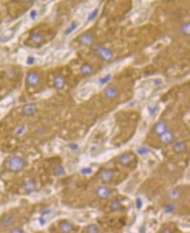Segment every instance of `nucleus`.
<instances>
[{
    "label": "nucleus",
    "mask_w": 190,
    "mask_h": 233,
    "mask_svg": "<svg viewBox=\"0 0 190 233\" xmlns=\"http://www.w3.org/2000/svg\"><path fill=\"white\" fill-rule=\"evenodd\" d=\"M173 209H174V208L172 206H167L166 207V212H171V211H173Z\"/></svg>",
    "instance_id": "nucleus-39"
},
{
    "label": "nucleus",
    "mask_w": 190,
    "mask_h": 233,
    "mask_svg": "<svg viewBox=\"0 0 190 233\" xmlns=\"http://www.w3.org/2000/svg\"><path fill=\"white\" fill-rule=\"evenodd\" d=\"M64 174H65V170L60 165L56 166L55 168H54V174L56 175V176H61V175H63Z\"/></svg>",
    "instance_id": "nucleus-25"
},
{
    "label": "nucleus",
    "mask_w": 190,
    "mask_h": 233,
    "mask_svg": "<svg viewBox=\"0 0 190 233\" xmlns=\"http://www.w3.org/2000/svg\"><path fill=\"white\" fill-rule=\"evenodd\" d=\"M98 12H99V9H98V8H95V9H94V10L92 11L90 14L88 15L87 23H90V22H92L93 20H95V18H96L97 15H98Z\"/></svg>",
    "instance_id": "nucleus-20"
},
{
    "label": "nucleus",
    "mask_w": 190,
    "mask_h": 233,
    "mask_svg": "<svg viewBox=\"0 0 190 233\" xmlns=\"http://www.w3.org/2000/svg\"><path fill=\"white\" fill-rule=\"evenodd\" d=\"M104 96L107 99L112 100L117 96V89L114 87H108L104 90Z\"/></svg>",
    "instance_id": "nucleus-10"
},
{
    "label": "nucleus",
    "mask_w": 190,
    "mask_h": 233,
    "mask_svg": "<svg viewBox=\"0 0 190 233\" xmlns=\"http://www.w3.org/2000/svg\"><path fill=\"white\" fill-rule=\"evenodd\" d=\"M94 51H95L96 55L100 56L101 58H103L105 60H110L113 57L112 51L104 47H102V46H95L94 47Z\"/></svg>",
    "instance_id": "nucleus-2"
},
{
    "label": "nucleus",
    "mask_w": 190,
    "mask_h": 233,
    "mask_svg": "<svg viewBox=\"0 0 190 233\" xmlns=\"http://www.w3.org/2000/svg\"><path fill=\"white\" fill-rule=\"evenodd\" d=\"M94 90H95L94 86H92V85H88V86H85V87H83V88L81 89L79 92H78V94H77V97H78L79 99H82V100L87 99L88 97H90V95L93 93V91H94Z\"/></svg>",
    "instance_id": "nucleus-4"
},
{
    "label": "nucleus",
    "mask_w": 190,
    "mask_h": 233,
    "mask_svg": "<svg viewBox=\"0 0 190 233\" xmlns=\"http://www.w3.org/2000/svg\"><path fill=\"white\" fill-rule=\"evenodd\" d=\"M11 233H25V232H24V231H23L21 228H15V229H13V230L11 231Z\"/></svg>",
    "instance_id": "nucleus-34"
},
{
    "label": "nucleus",
    "mask_w": 190,
    "mask_h": 233,
    "mask_svg": "<svg viewBox=\"0 0 190 233\" xmlns=\"http://www.w3.org/2000/svg\"><path fill=\"white\" fill-rule=\"evenodd\" d=\"M29 17H30V19L33 20V21H34V20L38 18V11L36 10H34V9L30 11V13H29Z\"/></svg>",
    "instance_id": "nucleus-30"
},
{
    "label": "nucleus",
    "mask_w": 190,
    "mask_h": 233,
    "mask_svg": "<svg viewBox=\"0 0 190 233\" xmlns=\"http://www.w3.org/2000/svg\"><path fill=\"white\" fill-rule=\"evenodd\" d=\"M186 150H187V146H186L185 142H183V141H178L174 145V151H175V154H183L184 152H186Z\"/></svg>",
    "instance_id": "nucleus-12"
},
{
    "label": "nucleus",
    "mask_w": 190,
    "mask_h": 233,
    "mask_svg": "<svg viewBox=\"0 0 190 233\" xmlns=\"http://www.w3.org/2000/svg\"><path fill=\"white\" fill-rule=\"evenodd\" d=\"M68 146L71 148V150H77L78 149V146L75 144H70L68 145Z\"/></svg>",
    "instance_id": "nucleus-37"
},
{
    "label": "nucleus",
    "mask_w": 190,
    "mask_h": 233,
    "mask_svg": "<svg viewBox=\"0 0 190 233\" xmlns=\"http://www.w3.org/2000/svg\"><path fill=\"white\" fill-rule=\"evenodd\" d=\"M79 40L83 46H90V44H92L94 39H93V36L90 34H83L80 35Z\"/></svg>",
    "instance_id": "nucleus-9"
},
{
    "label": "nucleus",
    "mask_w": 190,
    "mask_h": 233,
    "mask_svg": "<svg viewBox=\"0 0 190 233\" xmlns=\"http://www.w3.org/2000/svg\"><path fill=\"white\" fill-rule=\"evenodd\" d=\"M180 197V191L179 189H173L168 193V198L173 201L178 200Z\"/></svg>",
    "instance_id": "nucleus-18"
},
{
    "label": "nucleus",
    "mask_w": 190,
    "mask_h": 233,
    "mask_svg": "<svg viewBox=\"0 0 190 233\" xmlns=\"http://www.w3.org/2000/svg\"><path fill=\"white\" fill-rule=\"evenodd\" d=\"M24 131H25V127H24V126H21V127H20L19 129L17 130L16 133H17V135H21V134L24 132Z\"/></svg>",
    "instance_id": "nucleus-35"
},
{
    "label": "nucleus",
    "mask_w": 190,
    "mask_h": 233,
    "mask_svg": "<svg viewBox=\"0 0 190 233\" xmlns=\"http://www.w3.org/2000/svg\"><path fill=\"white\" fill-rule=\"evenodd\" d=\"M110 78H111V74H107L106 75H104V77L100 78V80H99V83H100L101 85L106 84V83H108L110 82Z\"/></svg>",
    "instance_id": "nucleus-28"
},
{
    "label": "nucleus",
    "mask_w": 190,
    "mask_h": 233,
    "mask_svg": "<svg viewBox=\"0 0 190 233\" xmlns=\"http://www.w3.org/2000/svg\"><path fill=\"white\" fill-rule=\"evenodd\" d=\"M14 218L12 217H11V216H8V217H6L5 218L3 219V225L5 226V227H9V226H11L13 223H14Z\"/></svg>",
    "instance_id": "nucleus-21"
},
{
    "label": "nucleus",
    "mask_w": 190,
    "mask_h": 233,
    "mask_svg": "<svg viewBox=\"0 0 190 233\" xmlns=\"http://www.w3.org/2000/svg\"><path fill=\"white\" fill-rule=\"evenodd\" d=\"M136 204H137V208H141V206H142V201H141V199H140V198L137 199Z\"/></svg>",
    "instance_id": "nucleus-36"
},
{
    "label": "nucleus",
    "mask_w": 190,
    "mask_h": 233,
    "mask_svg": "<svg viewBox=\"0 0 190 233\" xmlns=\"http://www.w3.org/2000/svg\"><path fill=\"white\" fill-rule=\"evenodd\" d=\"M160 140L162 141V143L167 145L170 144L171 142L173 141L174 139V134L170 131H166L164 133H162L161 135H160Z\"/></svg>",
    "instance_id": "nucleus-6"
},
{
    "label": "nucleus",
    "mask_w": 190,
    "mask_h": 233,
    "mask_svg": "<svg viewBox=\"0 0 190 233\" xmlns=\"http://www.w3.org/2000/svg\"><path fill=\"white\" fill-rule=\"evenodd\" d=\"M8 166L11 171L17 173L25 168V160L23 158H20L18 156H12L8 160Z\"/></svg>",
    "instance_id": "nucleus-1"
},
{
    "label": "nucleus",
    "mask_w": 190,
    "mask_h": 233,
    "mask_svg": "<svg viewBox=\"0 0 190 233\" xmlns=\"http://www.w3.org/2000/svg\"><path fill=\"white\" fill-rule=\"evenodd\" d=\"M42 40H43V36L40 33H34L31 35L30 37V41L33 43H40Z\"/></svg>",
    "instance_id": "nucleus-19"
},
{
    "label": "nucleus",
    "mask_w": 190,
    "mask_h": 233,
    "mask_svg": "<svg viewBox=\"0 0 190 233\" xmlns=\"http://www.w3.org/2000/svg\"><path fill=\"white\" fill-rule=\"evenodd\" d=\"M162 83H163V82H162V80L160 79V78H159V79H158V78H156V79L152 80V84L154 85L155 87H158V86L161 85L162 84Z\"/></svg>",
    "instance_id": "nucleus-33"
},
{
    "label": "nucleus",
    "mask_w": 190,
    "mask_h": 233,
    "mask_svg": "<svg viewBox=\"0 0 190 233\" xmlns=\"http://www.w3.org/2000/svg\"><path fill=\"white\" fill-rule=\"evenodd\" d=\"M96 195L101 199H107L110 195V190L105 186H99L95 189Z\"/></svg>",
    "instance_id": "nucleus-5"
},
{
    "label": "nucleus",
    "mask_w": 190,
    "mask_h": 233,
    "mask_svg": "<svg viewBox=\"0 0 190 233\" xmlns=\"http://www.w3.org/2000/svg\"><path fill=\"white\" fill-rule=\"evenodd\" d=\"M65 79L61 75H56L54 79V85L56 89H60L65 86Z\"/></svg>",
    "instance_id": "nucleus-14"
},
{
    "label": "nucleus",
    "mask_w": 190,
    "mask_h": 233,
    "mask_svg": "<svg viewBox=\"0 0 190 233\" xmlns=\"http://www.w3.org/2000/svg\"><path fill=\"white\" fill-rule=\"evenodd\" d=\"M180 32L181 34L185 36H188L190 33V24L189 23H185L180 26Z\"/></svg>",
    "instance_id": "nucleus-23"
},
{
    "label": "nucleus",
    "mask_w": 190,
    "mask_h": 233,
    "mask_svg": "<svg viewBox=\"0 0 190 233\" xmlns=\"http://www.w3.org/2000/svg\"><path fill=\"white\" fill-rule=\"evenodd\" d=\"M153 130H154V132H155L156 134L161 135L162 133H164L166 131H167L166 124L165 122H163V121H160V122H158V123L154 125Z\"/></svg>",
    "instance_id": "nucleus-11"
},
{
    "label": "nucleus",
    "mask_w": 190,
    "mask_h": 233,
    "mask_svg": "<svg viewBox=\"0 0 190 233\" xmlns=\"http://www.w3.org/2000/svg\"><path fill=\"white\" fill-rule=\"evenodd\" d=\"M158 110H159V107L157 105H152V106L148 107V112H149L150 117H152V118L154 117L158 113Z\"/></svg>",
    "instance_id": "nucleus-27"
},
{
    "label": "nucleus",
    "mask_w": 190,
    "mask_h": 233,
    "mask_svg": "<svg viewBox=\"0 0 190 233\" xmlns=\"http://www.w3.org/2000/svg\"><path fill=\"white\" fill-rule=\"evenodd\" d=\"M36 111V106L33 104H25L23 108V113L26 117H32L33 116Z\"/></svg>",
    "instance_id": "nucleus-8"
},
{
    "label": "nucleus",
    "mask_w": 190,
    "mask_h": 233,
    "mask_svg": "<svg viewBox=\"0 0 190 233\" xmlns=\"http://www.w3.org/2000/svg\"><path fill=\"white\" fill-rule=\"evenodd\" d=\"M92 168H82V170H81V173L82 174H85V175H87V174H90L91 173H92Z\"/></svg>",
    "instance_id": "nucleus-32"
},
{
    "label": "nucleus",
    "mask_w": 190,
    "mask_h": 233,
    "mask_svg": "<svg viewBox=\"0 0 190 233\" xmlns=\"http://www.w3.org/2000/svg\"><path fill=\"white\" fill-rule=\"evenodd\" d=\"M24 189L26 192H28V193H30L32 191H33L35 189V183L33 181H32V180H28V181H26L24 184Z\"/></svg>",
    "instance_id": "nucleus-17"
},
{
    "label": "nucleus",
    "mask_w": 190,
    "mask_h": 233,
    "mask_svg": "<svg viewBox=\"0 0 190 233\" xmlns=\"http://www.w3.org/2000/svg\"><path fill=\"white\" fill-rule=\"evenodd\" d=\"M121 207H122V205H121V203L119 201H117V200H114L111 204L110 205V208L111 210H113V211H116V210H118V209H120Z\"/></svg>",
    "instance_id": "nucleus-26"
},
{
    "label": "nucleus",
    "mask_w": 190,
    "mask_h": 233,
    "mask_svg": "<svg viewBox=\"0 0 190 233\" xmlns=\"http://www.w3.org/2000/svg\"><path fill=\"white\" fill-rule=\"evenodd\" d=\"M100 179L104 182H110L113 179V173L109 169H104L100 173Z\"/></svg>",
    "instance_id": "nucleus-7"
},
{
    "label": "nucleus",
    "mask_w": 190,
    "mask_h": 233,
    "mask_svg": "<svg viewBox=\"0 0 190 233\" xmlns=\"http://www.w3.org/2000/svg\"><path fill=\"white\" fill-rule=\"evenodd\" d=\"M78 23L77 22H73L72 24H71V25H70L69 27L68 28V29L66 30V32H65V35H67V36H68V35L70 34H72L74 32H75V30L77 29V27H78Z\"/></svg>",
    "instance_id": "nucleus-22"
},
{
    "label": "nucleus",
    "mask_w": 190,
    "mask_h": 233,
    "mask_svg": "<svg viewBox=\"0 0 190 233\" xmlns=\"http://www.w3.org/2000/svg\"><path fill=\"white\" fill-rule=\"evenodd\" d=\"M40 74L35 71L30 72L26 76V84L30 87H34L36 85H38L40 83Z\"/></svg>",
    "instance_id": "nucleus-3"
},
{
    "label": "nucleus",
    "mask_w": 190,
    "mask_h": 233,
    "mask_svg": "<svg viewBox=\"0 0 190 233\" xmlns=\"http://www.w3.org/2000/svg\"><path fill=\"white\" fill-rule=\"evenodd\" d=\"M138 153L140 155H145V154L149 153V150L146 148V147H140V148L138 149Z\"/></svg>",
    "instance_id": "nucleus-31"
},
{
    "label": "nucleus",
    "mask_w": 190,
    "mask_h": 233,
    "mask_svg": "<svg viewBox=\"0 0 190 233\" xmlns=\"http://www.w3.org/2000/svg\"><path fill=\"white\" fill-rule=\"evenodd\" d=\"M80 71L83 75H90V74H92V72H93V68L89 63H85V64L81 66Z\"/></svg>",
    "instance_id": "nucleus-15"
},
{
    "label": "nucleus",
    "mask_w": 190,
    "mask_h": 233,
    "mask_svg": "<svg viewBox=\"0 0 190 233\" xmlns=\"http://www.w3.org/2000/svg\"><path fill=\"white\" fill-rule=\"evenodd\" d=\"M59 228H60L61 232L69 233L73 230V224L70 223L69 222H68V221H62L59 224Z\"/></svg>",
    "instance_id": "nucleus-13"
},
{
    "label": "nucleus",
    "mask_w": 190,
    "mask_h": 233,
    "mask_svg": "<svg viewBox=\"0 0 190 233\" xmlns=\"http://www.w3.org/2000/svg\"><path fill=\"white\" fill-rule=\"evenodd\" d=\"M86 233H99V229L95 224H90L85 228Z\"/></svg>",
    "instance_id": "nucleus-24"
},
{
    "label": "nucleus",
    "mask_w": 190,
    "mask_h": 233,
    "mask_svg": "<svg viewBox=\"0 0 190 233\" xmlns=\"http://www.w3.org/2000/svg\"><path fill=\"white\" fill-rule=\"evenodd\" d=\"M118 160L121 165L123 166H128L131 162V156L129 154H124L119 156Z\"/></svg>",
    "instance_id": "nucleus-16"
},
{
    "label": "nucleus",
    "mask_w": 190,
    "mask_h": 233,
    "mask_svg": "<svg viewBox=\"0 0 190 233\" xmlns=\"http://www.w3.org/2000/svg\"><path fill=\"white\" fill-rule=\"evenodd\" d=\"M35 62H36V58L34 56H28L26 58V60H25V63L28 66H32V65L34 64Z\"/></svg>",
    "instance_id": "nucleus-29"
},
{
    "label": "nucleus",
    "mask_w": 190,
    "mask_h": 233,
    "mask_svg": "<svg viewBox=\"0 0 190 233\" xmlns=\"http://www.w3.org/2000/svg\"><path fill=\"white\" fill-rule=\"evenodd\" d=\"M160 233H172L170 230H168V229H165V230H163V231H161Z\"/></svg>",
    "instance_id": "nucleus-38"
}]
</instances>
